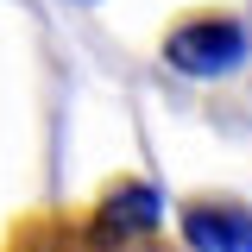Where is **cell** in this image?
<instances>
[{
	"label": "cell",
	"instance_id": "cell-1",
	"mask_svg": "<svg viewBox=\"0 0 252 252\" xmlns=\"http://www.w3.org/2000/svg\"><path fill=\"white\" fill-rule=\"evenodd\" d=\"M0 252H189V246L183 240H164L152 189L126 183L107 202L82 208V215L76 208H51V215L19 220Z\"/></svg>",
	"mask_w": 252,
	"mask_h": 252
},
{
	"label": "cell",
	"instance_id": "cell-3",
	"mask_svg": "<svg viewBox=\"0 0 252 252\" xmlns=\"http://www.w3.org/2000/svg\"><path fill=\"white\" fill-rule=\"evenodd\" d=\"M183 240L215 252H252V220L246 215H220V208H189L183 215Z\"/></svg>",
	"mask_w": 252,
	"mask_h": 252
},
{
	"label": "cell",
	"instance_id": "cell-2",
	"mask_svg": "<svg viewBox=\"0 0 252 252\" xmlns=\"http://www.w3.org/2000/svg\"><path fill=\"white\" fill-rule=\"evenodd\" d=\"M164 57L177 69H189V76H220L227 63L240 57V26L233 19H189V26L170 32Z\"/></svg>",
	"mask_w": 252,
	"mask_h": 252
}]
</instances>
